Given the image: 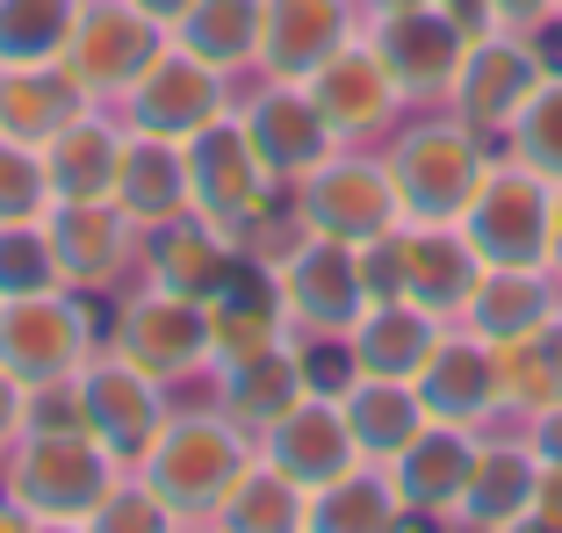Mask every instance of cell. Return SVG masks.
I'll return each mask as SVG.
<instances>
[{"mask_svg": "<svg viewBox=\"0 0 562 533\" xmlns=\"http://www.w3.org/2000/svg\"><path fill=\"white\" fill-rule=\"evenodd\" d=\"M252 433H238L232 418L216 411L210 397H173L159 440L137 454V476L159 490V504L173 512V526H216V504L238 484V468L252 462Z\"/></svg>", "mask_w": 562, "mask_h": 533, "instance_id": "1", "label": "cell"}, {"mask_svg": "<svg viewBox=\"0 0 562 533\" xmlns=\"http://www.w3.org/2000/svg\"><path fill=\"white\" fill-rule=\"evenodd\" d=\"M382 159L397 181L404 224H462L497 145L483 131H469L454 109H404V123L382 137Z\"/></svg>", "mask_w": 562, "mask_h": 533, "instance_id": "2", "label": "cell"}, {"mask_svg": "<svg viewBox=\"0 0 562 533\" xmlns=\"http://www.w3.org/2000/svg\"><path fill=\"white\" fill-rule=\"evenodd\" d=\"M101 339L173 397H210V303H188L159 282H131L101 310Z\"/></svg>", "mask_w": 562, "mask_h": 533, "instance_id": "3", "label": "cell"}, {"mask_svg": "<svg viewBox=\"0 0 562 533\" xmlns=\"http://www.w3.org/2000/svg\"><path fill=\"white\" fill-rule=\"evenodd\" d=\"M123 476V462L101 447L87 426L66 433H22L0 462V484L22 498V512L36 519V533H87L94 504L109 498V484Z\"/></svg>", "mask_w": 562, "mask_h": 533, "instance_id": "4", "label": "cell"}, {"mask_svg": "<svg viewBox=\"0 0 562 533\" xmlns=\"http://www.w3.org/2000/svg\"><path fill=\"white\" fill-rule=\"evenodd\" d=\"M289 209H296L303 231L339 238V246H368L390 224H404L397 181H390V159L382 145H331L296 188H289Z\"/></svg>", "mask_w": 562, "mask_h": 533, "instance_id": "5", "label": "cell"}, {"mask_svg": "<svg viewBox=\"0 0 562 533\" xmlns=\"http://www.w3.org/2000/svg\"><path fill=\"white\" fill-rule=\"evenodd\" d=\"M361 36L375 44L382 66H390L404 109H440L469 36H476V22H469L454 0H412V8H368Z\"/></svg>", "mask_w": 562, "mask_h": 533, "instance_id": "6", "label": "cell"}, {"mask_svg": "<svg viewBox=\"0 0 562 533\" xmlns=\"http://www.w3.org/2000/svg\"><path fill=\"white\" fill-rule=\"evenodd\" d=\"M101 347V303L80 288H36V296L0 303V367L22 389L50 375H80V361Z\"/></svg>", "mask_w": 562, "mask_h": 533, "instance_id": "7", "label": "cell"}, {"mask_svg": "<svg viewBox=\"0 0 562 533\" xmlns=\"http://www.w3.org/2000/svg\"><path fill=\"white\" fill-rule=\"evenodd\" d=\"M548 72H555V58H548L541 36L476 30V36H469V50H462V66H454V87H447L440 109H454L469 131H483L497 145V137L519 123V109L541 94Z\"/></svg>", "mask_w": 562, "mask_h": 533, "instance_id": "8", "label": "cell"}, {"mask_svg": "<svg viewBox=\"0 0 562 533\" xmlns=\"http://www.w3.org/2000/svg\"><path fill=\"white\" fill-rule=\"evenodd\" d=\"M181 151H188V202H195L216 231H232V238H246L252 224L289 195V188L260 167V151H252L246 123H238L232 109H224L216 123H202Z\"/></svg>", "mask_w": 562, "mask_h": 533, "instance_id": "9", "label": "cell"}, {"mask_svg": "<svg viewBox=\"0 0 562 533\" xmlns=\"http://www.w3.org/2000/svg\"><path fill=\"white\" fill-rule=\"evenodd\" d=\"M274 288H281V317H289V339H347L353 317L368 310V288H361V260L353 246L339 238H317L303 231L296 246L274 260Z\"/></svg>", "mask_w": 562, "mask_h": 533, "instance_id": "10", "label": "cell"}, {"mask_svg": "<svg viewBox=\"0 0 562 533\" xmlns=\"http://www.w3.org/2000/svg\"><path fill=\"white\" fill-rule=\"evenodd\" d=\"M548 217H555V188L527 173L513 151H497L462 209V231L483 252V266H548Z\"/></svg>", "mask_w": 562, "mask_h": 533, "instance_id": "11", "label": "cell"}, {"mask_svg": "<svg viewBox=\"0 0 562 533\" xmlns=\"http://www.w3.org/2000/svg\"><path fill=\"white\" fill-rule=\"evenodd\" d=\"M238 80H224L216 66H202L195 50H181L173 36H166L159 50H151V66L137 72L131 87H123L116 116L131 123V131H151V137H195L202 123H216L224 109H232Z\"/></svg>", "mask_w": 562, "mask_h": 533, "instance_id": "12", "label": "cell"}, {"mask_svg": "<svg viewBox=\"0 0 562 533\" xmlns=\"http://www.w3.org/2000/svg\"><path fill=\"white\" fill-rule=\"evenodd\" d=\"M50 260H58V282L80 288V296L109 303L137 282V252H145V231L123 217L116 202H50Z\"/></svg>", "mask_w": 562, "mask_h": 533, "instance_id": "13", "label": "cell"}, {"mask_svg": "<svg viewBox=\"0 0 562 533\" xmlns=\"http://www.w3.org/2000/svg\"><path fill=\"white\" fill-rule=\"evenodd\" d=\"M166 411H173V389L151 383L145 367H131L109 339L80 361V418H87V433L116 454L123 468H137V454L159 440Z\"/></svg>", "mask_w": 562, "mask_h": 533, "instance_id": "14", "label": "cell"}, {"mask_svg": "<svg viewBox=\"0 0 562 533\" xmlns=\"http://www.w3.org/2000/svg\"><path fill=\"white\" fill-rule=\"evenodd\" d=\"M232 116L246 123L252 151H260V167L274 173L281 188H296L303 173L325 159L339 137H331V123L317 116V101L303 80H267V72H252L246 87L232 94Z\"/></svg>", "mask_w": 562, "mask_h": 533, "instance_id": "15", "label": "cell"}, {"mask_svg": "<svg viewBox=\"0 0 562 533\" xmlns=\"http://www.w3.org/2000/svg\"><path fill=\"white\" fill-rule=\"evenodd\" d=\"M166 44V30L131 8V0H80V22H72V44H66V72L80 80L87 101H109L116 109L123 87L151 66V50Z\"/></svg>", "mask_w": 562, "mask_h": 533, "instance_id": "16", "label": "cell"}, {"mask_svg": "<svg viewBox=\"0 0 562 533\" xmlns=\"http://www.w3.org/2000/svg\"><path fill=\"white\" fill-rule=\"evenodd\" d=\"M303 87H311L317 116L331 123V137H339V145H382V137L404 123V94H397V80H390V66L375 58V44H368V36L339 44Z\"/></svg>", "mask_w": 562, "mask_h": 533, "instance_id": "17", "label": "cell"}, {"mask_svg": "<svg viewBox=\"0 0 562 533\" xmlns=\"http://www.w3.org/2000/svg\"><path fill=\"white\" fill-rule=\"evenodd\" d=\"M238 238L216 231L202 209H181V217H166L145 231V252H137V282H159L173 288V296L188 303H216L224 296V282L238 274Z\"/></svg>", "mask_w": 562, "mask_h": 533, "instance_id": "18", "label": "cell"}, {"mask_svg": "<svg viewBox=\"0 0 562 533\" xmlns=\"http://www.w3.org/2000/svg\"><path fill=\"white\" fill-rule=\"evenodd\" d=\"M368 22L361 0H260V72L267 80H311L339 44Z\"/></svg>", "mask_w": 562, "mask_h": 533, "instance_id": "19", "label": "cell"}, {"mask_svg": "<svg viewBox=\"0 0 562 533\" xmlns=\"http://www.w3.org/2000/svg\"><path fill=\"white\" fill-rule=\"evenodd\" d=\"M418 404H426V418H447V426H491L497 418V347L491 339H476L469 325H447L440 339H432L426 367L412 375Z\"/></svg>", "mask_w": 562, "mask_h": 533, "instance_id": "20", "label": "cell"}, {"mask_svg": "<svg viewBox=\"0 0 562 533\" xmlns=\"http://www.w3.org/2000/svg\"><path fill=\"white\" fill-rule=\"evenodd\" d=\"M476 426H447V418H426V433L390 462L397 476V498L412 512V526H454V504L469 490V468H476Z\"/></svg>", "mask_w": 562, "mask_h": 533, "instance_id": "21", "label": "cell"}, {"mask_svg": "<svg viewBox=\"0 0 562 533\" xmlns=\"http://www.w3.org/2000/svg\"><path fill=\"white\" fill-rule=\"evenodd\" d=\"M260 454L289 476V484H303V490L331 484L339 468H353V462H361V447H353V433H347L339 389H311V397H296L260 433Z\"/></svg>", "mask_w": 562, "mask_h": 533, "instance_id": "22", "label": "cell"}, {"mask_svg": "<svg viewBox=\"0 0 562 533\" xmlns=\"http://www.w3.org/2000/svg\"><path fill=\"white\" fill-rule=\"evenodd\" d=\"M123 145L131 123L109 101H87L66 131L44 137V167H50V202H116V173H123Z\"/></svg>", "mask_w": 562, "mask_h": 533, "instance_id": "23", "label": "cell"}, {"mask_svg": "<svg viewBox=\"0 0 562 533\" xmlns=\"http://www.w3.org/2000/svg\"><path fill=\"white\" fill-rule=\"evenodd\" d=\"M533 484H541V454L527 447V433H483L469 490L454 504L462 533H519L533 512Z\"/></svg>", "mask_w": 562, "mask_h": 533, "instance_id": "24", "label": "cell"}, {"mask_svg": "<svg viewBox=\"0 0 562 533\" xmlns=\"http://www.w3.org/2000/svg\"><path fill=\"white\" fill-rule=\"evenodd\" d=\"M483 282V252L462 224H404V296L432 310L440 325H462L469 296Z\"/></svg>", "mask_w": 562, "mask_h": 533, "instance_id": "25", "label": "cell"}, {"mask_svg": "<svg viewBox=\"0 0 562 533\" xmlns=\"http://www.w3.org/2000/svg\"><path fill=\"white\" fill-rule=\"evenodd\" d=\"M281 339H289V317H281L274 266L238 260V274L224 282V296L210 303V375H224V367L281 347Z\"/></svg>", "mask_w": 562, "mask_h": 533, "instance_id": "26", "label": "cell"}, {"mask_svg": "<svg viewBox=\"0 0 562 533\" xmlns=\"http://www.w3.org/2000/svg\"><path fill=\"white\" fill-rule=\"evenodd\" d=\"M296 397H311V367H303V347H296V339H281V347H267V353H252V361L210 375V404L232 418L238 433H252V447H260V433Z\"/></svg>", "mask_w": 562, "mask_h": 533, "instance_id": "27", "label": "cell"}, {"mask_svg": "<svg viewBox=\"0 0 562 533\" xmlns=\"http://www.w3.org/2000/svg\"><path fill=\"white\" fill-rule=\"evenodd\" d=\"M555 317H562V282H555V266L533 260V266H483L462 325L476 339H491V347H505V339H527L541 325H555Z\"/></svg>", "mask_w": 562, "mask_h": 533, "instance_id": "28", "label": "cell"}, {"mask_svg": "<svg viewBox=\"0 0 562 533\" xmlns=\"http://www.w3.org/2000/svg\"><path fill=\"white\" fill-rule=\"evenodd\" d=\"M440 332L447 325L432 310H418L412 296L368 303V310L353 317V332H347V361H353V375H397V383H412Z\"/></svg>", "mask_w": 562, "mask_h": 533, "instance_id": "29", "label": "cell"}, {"mask_svg": "<svg viewBox=\"0 0 562 533\" xmlns=\"http://www.w3.org/2000/svg\"><path fill=\"white\" fill-rule=\"evenodd\" d=\"M339 411H347V433H353V447H361V462H382V468L426 433V404H418V389L397 383V375H353V383L339 389Z\"/></svg>", "mask_w": 562, "mask_h": 533, "instance_id": "30", "label": "cell"}, {"mask_svg": "<svg viewBox=\"0 0 562 533\" xmlns=\"http://www.w3.org/2000/svg\"><path fill=\"white\" fill-rule=\"evenodd\" d=\"M116 209L137 224V231H151V224L195 209V202H188V151H181V137L131 131V145H123V173H116Z\"/></svg>", "mask_w": 562, "mask_h": 533, "instance_id": "31", "label": "cell"}, {"mask_svg": "<svg viewBox=\"0 0 562 533\" xmlns=\"http://www.w3.org/2000/svg\"><path fill=\"white\" fill-rule=\"evenodd\" d=\"M397 526H412V512H404L397 476L382 462H353L331 484H317L311 519H303V533H397Z\"/></svg>", "mask_w": 562, "mask_h": 533, "instance_id": "32", "label": "cell"}, {"mask_svg": "<svg viewBox=\"0 0 562 533\" xmlns=\"http://www.w3.org/2000/svg\"><path fill=\"white\" fill-rule=\"evenodd\" d=\"M87 109L80 80L66 72V58H36V66H0V131L22 145H44L50 131H66Z\"/></svg>", "mask_w": 562, "mask_h": 533, "instance_id": "33", "label": "cell"}, {"mask_svg": "<svg viewBox=\"0 0 562 533\" xmlns=\"http://www.w3.org/2000/svg\"><path fill=\"white\" fill-rule=\"evenodd\" d=\"M166 36L181 50H195L202 66H216L224 80H238V87L260 72V0H195Z\"/></svg>", "mask_w": 562, "mask_h": 533, "instance_id": "34", "label": "cell"}, {"mask_svg": "<svg viewBox=\"0 0 562 533\" xmlns=\"http://www.w3.org/2000/svg\"><path fill=\"white\" fill-rule=\"evenodd\" d=\"M303 519H311V490L289 484L267 454H252L216 504V533H303Z\"/></svg>", "mask_w": 562, "mask_h": 533, "instance_id": "35", "label": "cell"}, {"mask_svg": "<svg viewBox=\"0 0 562 533\" xmlns=\"http://www.w3.org/2000/svg\"><path fill=\"white\" fill-rule=\"evenodd\" d=\"M548 404H562V317L497 347V411L533 418Z\"/></svg>", "mask_w": 562, "mask_h": 533, "instance_id": "36", "label": "cell"}, {"mask_svg": "<svg viewBox=\"0 0 562 533\" xmlns=\"http://www.w3.org/2000/svg\"><path fill=\"white\" fill-rule=\"evenodd\" d=\"M80 0H0V66H36L66 58Z\"/></svg>", "mask_w": 562, "mask_h": 533, "instance_id": "37", "label": "cell"}, {"mask_svg": "<svg viewBox=\"0 0 562 533\" xmlns=\"http://www.w3.org/2000/svg\"><path fill=\"white\" fill-rule=\"evenodd\" d=\"M497 151H513L527 173H541L548 188H562V72L541 80V94L519 109V123L497 137Z\"/></svg>", "mask_w": 562, "mask_h": 533, "instance_id": "38", "label": "cell"}, {"mask_svg": "<svg viewBox=\"0 0 562 533\" xmlns=\"http://www.w3.org/2000/svg\"><path fill=\"white\" fill-rule=\"evenodd\" d=\"M36 217H50L44 145H22V137L0 131V224H36Z\"/></svg>", "mask_w": 562, "mask_h": 533, "instance_id": "39", "label": "cell"}, {"mask_svg": "<svg viewBox=\"0 0 562 533\" xmlns=\"http://www.w3.org/2000/svg\"><path fill=\"white\" fill-rule=\"evenodd\" d=\"M58 288V260H50V231L36 224H0V303L8 296H36Z\"/></svg>", "mask_w": 562, "mask_h": 533, "instance_id": "40", "label": "cell"}, {"mask_svg": "<svg viewBox=\"0 0 562 533\" xmlns=\"http://www.w3.org/2000/svg\"><path fill=\"white\" fill-rule=\"evenodd\" d=\"M87 533H173V512L159 504V490H151L137 468H123L116 484H109V498L94 504Z\"/></svg>", "mask_w": 562, "mask_h": 533, "instance_id": "41", "label": "cell"}, {"mask_svg": "<svg viewBox=\"0 0 562 533\" xmlns=\"http://www.w3.org/2000/svg\"><path fill=\"white\" fill-rule=\"evenodd\" d=\"M353 260H361L368 303H397L404 296V224H390V231L368 238V246H353Z\"/></svg>", "mask_w": 562, "mask_h": 533, "instance_id": "42", "label": "cell"}, {"mask_svg": "<svg viewBox=\"0 0 562 533\" xmlns=\"http://www.w3.org/2000/svg\"><path fill=\"white\" fill-rule=\"evenodd\" d=\"M476 30H513V36H548L562 22V0H462Z\"/></svg>", "mask_w": 562, "mask_h": 533, "instance_id": "43", "label": "cell"}, {"mask_svg": "<svg viewBox=\"0 0 562 533\" xmlns=\"http://www.w3.org/2000/svg\"><path fill=\"white\" fill-rule=\"evenodd\" d=\"M66 426H87L80 418V375L30 383V426H22V433H66Z\"/></svg>", "mask_w": 562, "mask_h": 533, "instance_id": "44", "label": "cell"}, {"mask_svg": "<svg viewBox=\"0 0 562 533\" xmlns=\"http://www.w3.org/2000/svg\"><path fill=\"white\" fill-rule=\"evenodd\" d=\"M22 426H30V389L0 367V462H8V447L22 440Z\"/></svg>", "mask_w": 562, "mask_h": 533, "instance_id": "45", "label": "cell"}, {"mask_svg": "<svg viewBox=\"0 0 562 533\" xmlns=\"http://www.w3.org/2000/svg\"><path fill=\"white\" fill-rule=\"evenodd\" d=\"M527 526L562 533V462H541V484H533V512H527Z\"/></svg>", "mask_w": 562, "mask_h": 533, "instance_id": "46", "label": "cell"}, {"mask_svg": "<svg viewBox=\"0 0 562 533\" xmlns=\"http://www.w3.org/2000/svg\"><path fill=\"white\" fill-rule=\"evenodd\" d=\"M527 447L541 454V462H562V404H548V411L527 418Z\"/></svg>", "mask_w": 562, "mask_h": 533, "instance_id": "47", "label": "cell"}, {"mask_svg": "<svg viewBox=\"0 0 562 533\" xmlns=\"http://www.w3.org/2000/svg\"><path fill=\"white\" fill-rule=\"evenodd\" d=\"M131 8H145V15L159 22V30H173V22H181L188 8H195V0H131Z\"/></svg>", "mask_w": 562, "mask_h": 533, "instance_id": "48", "label": "cell"}, {"mask_svg": "<svg viewBox=\"0 0 562 533\" xmlns=\"http://www.w3.org/2000/svg\"><path fill=\"white\" fill-rule=\"evenodd\" d=\"M548 266H555V282H562V188H555V217H548Z\"/></svg>", "mask_w": 562, "mask_h": 533, "instance_id": "49", "label": "cell"}, {"mask_svg": "<svg viewBox=\"0 0 562 533\" xmlns=\"http://www.w3.org/2000/svg\"><path fill=\"white\" fill-rule=\"evenodd\" d=\"M361 8H412V0H361ZM454 8H462V0H454Z\"/></svg>", "mask_w": 562, "mask_h": 533, "instance_id": "50", "label": "cell"}, {"mask_svg": "<svg viewBox=\"0 0 562 533\" xmlns=\"http://www.w3.org/2000/svg\"><path fill=\"white\" fill-rule=\"evenodd\" d=\"M555 72H562V66H555Z\"/></svg>", "mask_w": 562, "mask_h": 533, "instance_id": "51", "label": "cell"}]
</instances>
